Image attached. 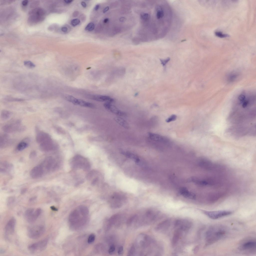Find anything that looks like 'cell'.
Instances as JSON below:
<instances>
[{
	"instance_id": "obj_26",
	"label": "cell",
	"mask_w": 256,
	"mask_h": 256,
	"mask_svg": "<svg viewBox=\"0 0 256 256\" xmlns=\"http://www.w3.org/2000/svg\"><path fill=\"white\" fill-rule=\"evenodd\" d=\"M63 97L66 100L72 102L75 105H77L78 99L73 96L68 94L64 95Z\"/></svg>"
},
{
	"instance_id": "obj_10",
	"label": "cell",
	"mask_w": 256,
	"mask_h": 256,
	"mask_svg": "<svg viewBox=\"0 0 256 256\" xmlns=\"http://www.w3.org/2000/svg\"><path fill=\"white\" fill-rule=\"evenodd\" d=\"M202 212L210 218L216 220L229 216L232 213L230 210H221L215 211H208L202 210Z\"/></svg>"
},
{
	"instance_id": "obj_44",
	"label": "cell",
	"mask_w": 256,
	"mask_h": 256,
	"mask_svg": "<svg viewBox=\"0 0 256 256\" xmlns=\"http://www.w3.org/2000/svg\"><path fill=\"white\" fill-rule=\"evenodd\" d=\"M28 3V1L27 0H24L22 2V4L24 6H26Z\"/></svg>"
},
{
	"instance_id": "obj_16",
	"label": "cell",
	"mask_w": 256,
	"mask_h": 256,
	"mask_svg": "<svg viewBox=\"0 0 256 256\" xmlns=\"http://www.w3.org/2000/svg\"><path fill=\"white\" fill-rule=\"evenodd\" d=\"M87 96L90 98L100 102H106L111 103L114 101L113 99L107 96L97 94H89L87 95Z\"/></svg>"
},
{
	"instance_id": "obj_8",
	"label": "cell",
	"mask_w": 256,
	"mask_h": 256,
	"mask_svg": "<svg viewBox=\"0 0 256 256\" xmlns=\"http://www.w3.org/2000/svg\"><path fill=\"white\" fill-rule=\"evenodd\" d=\"M48 243V239L45 238L30 245L28 246V249L32 253L40 252L46 248Z\"/></svg>"
},
{
	"instance_id": "obj_42",
	"label": "cell",
	"mask_w": 256,
	"mask_h": 256,
	"mask_svg": "<svg viewBox=\"0 0 256 256\" xmlns=\"http://www.w3.org/2000/svg\"><path fill=\"white\" fill-rule=\"evenodd\" d=\"M123 248L122 246L120 247L118 250V255H120L123 253Z\"/></svg>"
},
{
	"instance_id": "obj_30",
	"label": "cell",
	"mask_w": 256,
	"mask_h": 256,
	"mask_svg": "<svg viewBox=\"0 0 256 256\" xmlns=\"http://www.w3.org/2000/svg\"><path fill=\"white\" fill-rule=\"evenodd\" d=\"M24 64L26 67L29 68H33L35 67V65L32 62L29 60L24 61Z\"/></svg>"
},
{
	"instance_id": "obj_25",
	"label": "cell",
	"mask_w": 256,
	"mask_h": 256,
	"mask_svg": "<svg viewBox=\"0 0 256 256\" xmlns=\"http://www.w3.org/2000/svg\"><path fill=\"white\" fill-rule=\"evenodd\" d=\"M77 105L90 108H93L94 106V104H92L80 99H78Z\"/></svg>"
},
{
	"instance_id": "obj_37",
	"label": "cell",
	"mask_w": 256,
	"mask_h": 256,
	"mask_svg": "<svg viewBox=\"0 0 256 256\" xmlns=\"http://www.w3.org/2000/svg\"><path fill=\"white\" fill-rule=\"evenodd\" d=\"M135 251V247L134 245H133L132 246L129 250L128 253V256H132L134 254Z\"/></svg>"
},
{
	"instance_id": "obj_19",
	"label": "cell",
	"mask_w": 256,
	"mask_h": 256,
	"mask_svg": "<svg viewBox=\"0 0 256 256\" xmlns=\"http://www.w3.org/2000/svg\"><path fill=\"white\" fill-rule=\"evenodd\" d=\"M11 140L9 136L6 134L0 136V148H4L9 145L11 143Z\"/></svg>"
},
{
	"instance_id": "obj_18",
	"label": "cell",
	"mask_w": 256,
	"mask_h": 256,
	"mask_svg": "<svg viewBox=\"0 0 256 256\" xmlns=\"http://www.w3.org/2000/svg\"><path fill=\"white\" fill-rule=\"evenodd\" d=\"M170 220L169 219L164 220L158 224L155 228V230L158 231H163L166 229L170 226Z\"/></svg>"
},
{
	"instance_id": "obj_54",
	"label": "cell",
	"mask_w": 256,
	"mask_h": 256,
	"mask_svg": "<svg viewBox=\"0 0 256 256\" xmlns=\"http://www.w3.org/2000/svg\"><path fill=\"white\" fill-rule=\"evenodd\" d=\"M138 93H136V94H135V96H136L137 95H138Z\"/></svg>"
},
{
	"instance_id": "obj_50",
	"label": "cell",
	"mask_w": 256,
	"mask_h": 256,
	"mask_svg": "<svg viewBox=\"0 0 256 256\" xmlns=\"http://www.w3.org/2000/svg\"><path fill=\"white\" fill-rule=\"evenodd\" d=\"M64 2L66 4H70L71 3L72 0H64Z\"/></svg>"
},
{
	"instance_id": "obj_40",
	"label": "cell",
	"mask_w": 256,
	"mask_h": 256,
	"mask_svg": "<svg viewBox=\"0 0 256 256\" xmlns=\"http://www.w3.org/2000/svg\"><path fill=\"white\" fill-rule=\"evenodd\" d=\"M37 155L36 152L34 151H32L30 154L29 157L30 159H32L35 158Z\"/></svg>"
},
{
	"instance_id": "obj_22",
	"label": "cell",
	"mask_w": 256,
	"mask_h": 256,
	"mask_svg": "<svg viewBox=\"0 0 256 256\" xmlns=\"http://www.w3.org/2000/svg\"><path fill=\"white\" fill-rule=\"evenodd\" d=\"M239 74L236 72L229 73L227 76L226 80L228 83H232L236 81L239 77Z\"/></svg>"
},
{
	"instance_id": "obj_48",
	"label": "cell",
	"mask_w": 256,
	"mask_h": 256,
	"mask_svg": "<svg viewBox=\"0 0 256 256\" xmlns=\"http://www.w3.org/2000/svg\"><path fill=\"white\" fill-rule=\"evenodd\" d=\"M81 4L84 8H86V3L84 2H81Z\"/></svg>"
},
{
	"instance_id": "obj_20",
	"label": "cell",
	"mask_w": 256,
	"mask_h": 256,
	"mask_svg": "<svg viewBox=\"0 0 256 256\" xmlns=\"http://www.w3.org/2000/svg\"><path fill=\"white\" fill-rule=\"evenodd\" d=\"M182 231L178 228H177L175 231L172 242V244L173 247L175 246L176 245L182 234Z\"/></svg>"
},
{
	"instance_id": "obj_36",
	"label": "cell",
	"mask_w": 256,
	"mask_h": 256,
	"mask_svg": "<svg viewBox=\"0 0 256 256\" xmlns=\"http://www.w3.org/2000/svg\"><path fill=\"white\" fill-rule=\"evenodd\" d=\"M80 20L78 18L73 19L71 22V24L73 26H74L78 24L80 22Z\"/></svg>"
},
{
	"instance_id": "obj_9",
	"label": "cell",
	"mask_w": 256,
	"mask_h": 256,
	"mask_svg": "<svg viewBox=\"0 0 256 256\" xmlns=\"http://www.w3.org/2000/svg\"><path fill=\"white\" fill-rule=\"evenodd\" d=\"M42 210L40 208L35 209L30 208L25 212L24 216L29 223H32L35 222L40 214Z\"/></svg>"
},
{
	"instance_id": "obj_5",
	"label": "cell",
	"mask_w": 256,
	"mask_h": 256,
	"mask_svg": "<svg viewBox=\"0 0 256 256\" xmlns=\"http://www.w3.org/2000/svg\"><path fill=\"white\" fill-rule=\"evenodd\" d=\"M25 126L18 120H14L6 124L2 127L3 130L7 132H20L25 129Z\"/></svg>"
},
{
	"instance_id": "obj_32",
	"label": "cell",
	"mask_w": 256,
	"mask_h": 256,
	"mask_svg": "<svg viewBox=\"0 0 256 256\" xmlns=\"http://www.w3.org/2000/svg\"><path fill=\"white\" fill-rule=\"evenodd\" d=\"M215 35L220 38H225L228 37L229 36L227 34H224L220 31H216L215 32Z\"/></svg>"
},
{
	"instance_id": "obj_45",
	"label": "cell",
	"mask_w": 256,
	"mask_h": 256,
	"mask_svg": "<svg viewBox=\"0 0 256 256\" xmlns=\"http://www.w3.org/2000/svg\"><path fill=\"white\" fill-rule=\"evenodd\" d=\"M109 9V7L108 6H106L104 9L103 12L104 13H105L108 11Z\"/></svg>"
},
{
	"instance_id": "obj_6",
	"label": "cell",
	"mask_w": 256,
	"mask_h": 256,
	"mask_svg": "<svg viewBox=\"0 0 256 256\" xmlns=\"http://www.w3.org/2000/svg\"><path fill=\"white\" fill-rule=\"evenodd\" d=\"M45 230V228L42 225L34 226L28 228L27 234L30 238L32 239H38L43 234Z\"/></svg>"
},
{
	"instance_id": "obj_15",
	"label": "cell",
	"mask_w": 256,
	"mask_h": 256,
	"mask_svg": "<svg viewBox=\"0 0 256 256\" xmlns=\"http://www.w3.org/2000/svg\"><path fill=\"white\" fill-rule=\"evenodd\" d=\"M36 139V142L40 144L50 140L49 136L47 133L41 131L37 132Z\"/></svg>"
},
{
	"instance_id": "obj_12",
	"label": "cell",
	"mask_w": 256,
	"mask_h": 256,
	"mask_svg": "<svg viewBox=\"0 0 256 256\" xmlns=\"http://www.w3.org/2000/svg\"><path fill=\"white\" fill-rule=\"evenodd\" d=\"M174 225L175 228L182 231H185L189 229L192 226V223L190 222L187 220L178 219L175 221Z\"/></svg>"
},
{
	"instance_id": "obj_35",
	"label": "cell",
	"mask_w": 256,
	"mask_h": 256,
	"mask_svg": "<svg viewBox=\"0 0 256 256\" xmlns=\"http://www.w3.org/2000/svg\"><path fill=\"white\" fill-rule=\"evenodd\" d=\"M95 239V236L94 234H91L89 236L88 240V244H90L92 243L94 240Z\"/></svg>"
},
{
	"instance_id": "obj_11",
	"label": "cell",
	"mask_w": 256,
	"mask_h": 256,
	"mask_svg": "<svg viewBox=\"0 0 256 256\" xmlns=\"http://www.w3.org/2000/svg\"><path fill=\"white\" fill-rule=\"evenodd\" d=\"M40 165L42 167L44 171L49 172L54 170L56 167L57 164L55 160L50 157L46 158L44 159Z\"/></svg>"
},
{
	"instance_id": "obj_46",
	"label": "cell",
	"mask_w": 256,
	"mask_h": 256,
	"mask_svg": "<svg viewBox=\"0 0 256 256\" xmlns=\"http://www.w3.org/2000/svg\"><path fill=\"white\" fill-rule=\"evenodd\" d=\"M61 30L63 32H66L68 30V28L66 27H64L62 28Z\"/></svg>"
},
{
	"instance_id": "obj_39",
	"label": "cell",
	"mask_w": 256,
	"mask_h": 256,
	"mask_svg": "<svg viewBox=\"0 0 256 256\" xmlns=\"http://www.w3.org/2000/svg\"><path fill=\"white\" fill-rule=\"evenodd\" d=\"M115 250V248L114 245H112L110 247L108 250V253L109 254H112L114 252Z\"/></svg>"
},
{
	"instance_id": "obj_33",
	"label": "cell",
	"mask_w": 256,
	"mask_h": 256,
	"mask_svg": "<svg viewBox=\"0 0 256 256\" xmlns=\"http://www.w3.org/2000/svg\"><path fill=\"white\" fill-rule=\"evenodd\" d=\"M94 27V24L92 22L89 23L85 28L86 30H88L90 31L93 30Z\"/></svg>"
},
{
	"instance_id": "obj_3",
	"label": "cell",
	"mask_w": 256,
	"mask_h": 256,
	"mask_svg": "<svg viewBox=\"0 0 256 256\" xmlns=\"http://www.w3.org/2000/svg\"><path fill=\"white\" fill-rule=\"evenodd\" d=\"M70 163L72 167L74 169L86 170L90 168L88 161L85 158L79 156L74 157L71 160Z\"/></svg>"
},
{
	"instance_id": "obj_38",
	"label": "cell",
	"mask_w": 256,
	"mask_h": 256,
	"mask_svg": "<svg viewBox=\"0 0 256 256\" xmlns=\"http://www.w3.org/2000/svg\"><path fill=\"white\" fill-rule=\"evenodd\" d=\"M140 16L142 20H146L148 19L149 15L148 13H142L140 14Z\"/></svg>"
},
{
	"instance_id": "obj_14",
	"label": "cell",
	"mask_w": 256,
	"mask_h": 256,
	"mask_svg": "<svg viewBox=\"0 0 256 256\" xmlns=\"http://www.w3.org/2000/svg\"><path fill=\"white\" fill-rule=\"evenodd\" d=\"M16 220L12 218L8 221L5 228V231L7 235H12L14 232L16 224Z\"/></svg>"
},
{
	"instance_id": "obj_52",
	"label": "cell",
	"mask_w": 256,
	"mask_h": 256,
	"mask_svg": "<svg viewBox=\"0 0 256 256\" xmlns=\"http://www.w3.org/2000/svg\"><path fill=\"white\" fill-rule=\"evenodd\" d=\"M109 20V19L108 18H105L104 20V23H106Z\"/></svg>"
},
{
	"instance_id": "obj_31",
	"label": "cell",
	"mask_w": 256,
	"mask_h": 256,
	"mask_svg": "<svg viewBox=\"0 0 256 256\" xmlns=\"http://www.w3.org/2000/svg\"><path fill=\"white\" fill-rule=\"evenodd\" d=\"M137 218L136 215H134L131 216L128 220L126 224L128 226H130L132 224L134 220H136Z\"/></svg>"
},
{
	"instance_id": "obj_49",
	"label": "cell",
	"mask_w": 256,
	"mask_h": 256,
	"mask_svg": "<svg viewBox=\"0 0 256 256\" xmlns=\"http://www.w3.org/2000/svg\"><path fill=\"white\" fill-rule=\"evenodd\" d=\"M50 208L53 210L57 211L58 209L54 206H52L50 207Z\"/></svg>"
},
{
	"instance_id": "obj_24",
	"label": "cell",
	"mask_w": 256,
	"mask_h": 256,
	"mask_svg": "<svg viewBox=\"0 0 256 256\" xmlns=\"http://www.w3.org/2000/svg\"><path fill=\"white\" fill-rule=\"evenodd\" d=\"M114 119L121 126L126 129H128L129 128V125L127 122L121 118L119 117H116L114 118Z\"/></svg>"
},
{
	"instance_id": "obj_41",
	"label": "cell",
	"mask_w": 256,
	"mask_h": 256,
	"mask_svg": "<svg viewBox=\"0 0 256 256\" xmlns=\"http://www.w3.org/2000/svg\"><path fill=\"white\" fill-rule=\"evenodd\" d=\"M170 59L169 58H168L165 60H161L160 61L162 65L163 66H164L169 61Z\"/></svg>"
},
{
	"instance_id": "obj_21",
	"label": "cell",
	"mask_w": 256,
	"mask_h": 256,
	"mask_svg": "<svg viewBox=\"0 0 256 256\" xmlns=\"http://www.w3.org/2000/svg\"><path fill=\"white\" fill-rule=\"evenodd\" d=\"M122 153L126 156L133 160L136 162L139 163L140 162V158L136 154L130 152L124 151H122Z\"/></svg>"
},
{
	"instance_id": "obj_27",
	"label": "cell",
	"mask_w": 256,
	"mask_h": 256,
	"mask_svg": "<svg viewBox=\"0 0 256 256\" xmlns=\"http://www.w3.org/2000/svg\"><path fill=\"white\" fill-rule=\"evenodd\" d=\"M12 115L11 112L6 110H2L1 113V118L3 120H6L9 118Z\"/></svg>"
},
{
	"instance_id": "obj_17",
	"label": "cell",
	"mask_w": 256,
	"mask_h": 256,
	"mask_svg": "<svg viewBox=\"0 0 256 256\" xmlns=\"http://www.w3.org/2000/svg\"><path fill=\"white\" fill-rule=\"evenodd\" d=\"M111 103L106 102L104 103V106L108 110L112 112L117 115L120 116H124L126 113L123 112L118 110L116 106L112 104Z\"/></svg>"
},
{
	"instance_id": "obj_51",
	"label": "cell",
	"mask_w": 256,
	"mask_h": 256,
	"mask_svg": "<svg viewBox=\"0 0 256 256\" xmlns=\"http://www.w3.org/2000/svg\"><path fill=\"white\" fill-rule=\"evenodd\" d=\"M99 7H100V5L99 4L96 5V6H95V7L94 8V10H97L99 8Z\"/></svg>"
},
{
	"instance_id": "obj_47",
	"label": "cell",
	"mask_w": 256,
	"mask_h": 256,
	"mask_svg": "<svg viewBox=\"0 0 256 256\" xmlns=\"http://www.w3.org/2000/svg\"><path fill=\"white\" fill-rule=\"evenodd\" d=\"M126 20L125 18L123 17H120L119 19V20L120 22H124Z\"/></svg>"
},
{
	"instance_id": "obj_34",
	"label": "cell",
	"mask_w": 256,
	"mask_h": 256,
	"mask_svg": "<svg viewBox=\"0 0 256 256\" xmlns=\"http://www.w3.org/2000/svg\"><path fill=\"white\" fill-rule=\"evenodd\" d=\"M177 118L175 114H172L166 120V122H169L175 120Z\"/></svg>"
},
{
	"instance_id": "obj_43",
	"label": "cell",
	"mask_w": 256,
	"mask_h": 256,
	"mask_svg": "<svg viewBox=\"0 0 256 256\" xmlns=\"http://www.w3.org/2000/svg\"><path fill=\"white\" fill-rule=\"evenodd\" d=\"M14 198H10L8 200V204H9L11 203H12L14 200Z\"/></svg>"
},
{
	"instance_id": "obj_4",
	"label": "cell",
	"mask_w": 256,
	"mask_h": 256,
	"mask_svg": "<svg viewBox=\"0 0 256 256\" xmlns=\"http://www.w3.org/2000/svg\"><path fill=\"white\" fill-rule=\"evenodd\" d=\"M126 196L123 193L116 192L111 196L110 202L111 206L113 208L120 207L125 202Z\"/></svg>"
},
{
	"instance_id": "obj_2",
	"label": "cell",
	"mask_w": 256,
	"mask_h": 256,
	"mask_svg": "<svg viewBox=\"0 0 256 256\" xmlns=\"http://www.w3.org/2000/svg\"><path fill=\"white\" fill-rule=\"evenodd\" d=\"M30 16L28 22L30 24H34L43 20L45 14V12L42 8H38L31 10L29 12Z\"/></svg>"
},
{
	"instance_id": "obj_23",
	"label": "cell",
	"mask_w": 256,
	"mask_h": 256,
	"mask_svg": "<svg viewBox=\"0 0 256 256\" xmlns=\"http://www.w3.org/2000/svg\"><path fill=\"white\" fill-rule=\"evenodd\" d=\"M148 136L150 139L155 141L160 142L166 141L164 138L157 134L149 132L148 133Z\"/></svg>"
},
{
	"instance_id": "obj_7",
	"label": "cell",
	"mask_w": 256,
	"mask_h": 256,
	"mask_svg": "<svg viewBox=\"0 0 256 256\" xmlns=\"http://www.w3.org/2000/svg\"><path fill=\"white\" fill-rule=\"evenodd\" d=\"M256 244L255 240L248 239L242 242L238 249L242 252L252 253L256 252Z\"/></svg>"
},
{
	"instance_id": "obj_28",
	"label": "cell",
	"mask_w": 256,
	"mask_h": 256,
	"mask_svg": "<svg viewBox=\"0 0 256 256\" xmlns=\"http://www.w3.org/2000/svg\"><path fill=\"white\" fill-rule=\"evenodd\" d=\"M1 166H2V168H0V171L4 172H7V170L10 169L12 167L11 165L6 162L2 163V165Z\"/></svg>"
},
{
	"instance_id": "obj_13",
	"label": "cell",
	"mask_w": 256,
	"mask_h": 256,
	"mask_svg": "<svg viewBox=\"0 0 256 256\" xmlns=\"http://www.w3.org/2000/svg\"><path fill=\"white\" fill-rule=\"evenodd\" d=\"M44 173L42 167L40 165L32 168L30 172V175L32 178L37 179L42 177Z\"/></svg>"
},
{
	"instance_id": "obj_1",
	"label": "cell",
	"mask_w": 256,
	"mask_h": 256,
	"mask_svg": "<svg viewBox=\"0 0 256 256\" xmlns=\"http://www.w3.org/2000/svg\"><path fill=\"white\" fill-rule=\"evenodd\" d=\"M227 233L224 227L215 226L210 227L206 234V246L212 244L224 237Z\"/></svg>"
},
{
	"instance_id": "obj_53",
	"label": "cell",
	"mask_w": 256,
	"mask_h": 256,
	"mask_svg": "<svg viewBox=\"0 0 256 256\" xmlns=\"http://www.w3.org/2000/svg\"><path fill=\"white\" fill-rule=\"evenodd\" d=\"M26 191V188H24L23 189L22 191H21V193L22 194L24 193Z\"/></svg>"
},
{
	"instance_id": "obj_29",
	"label": "cell",
	"mask_w": 256,
	"mask_h": 256,
	"mask_svg": "<svg viewBox=\"0 0 256 256\" xmlns=\"http://www.w3.org/2000/svg\"><path fill=\"white\" fill-rule=\"evenodd\" d=\"M28 145V144L26 142L22 141L18 144L16 147V149L18 151H22L26 148Z\"/></svg>"
}]
</instances>
